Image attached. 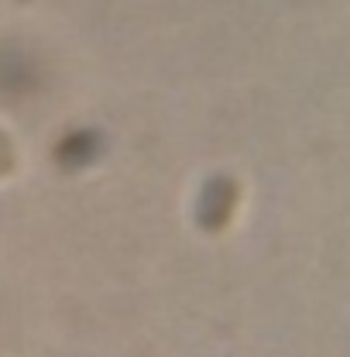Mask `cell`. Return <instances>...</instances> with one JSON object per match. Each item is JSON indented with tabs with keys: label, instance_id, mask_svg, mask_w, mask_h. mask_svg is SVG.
<instances>
[{
	"label": "cell",
	"instance_id": "1",
	"mask_svg": "<svg viewBox=\"0 0 350 357\" xmlns=\"http://www.w3.org/2000/svg\"><path fill=\"white\" fill-rule=\"evenodd\" d=\"M234 203H237V185L227 176H217L206 182L203 196H199V206H196V220L203 230H223L230 213H234Z\"/></svg>",
	"mask_w": 350,
	"mask_h": 357
},
{
	"label": "cell",
	"instance_id": "2",
	"mask_svg": "<svg viewBox=\"0 0 350 357\" xmlns=\"http://www.w3.org/2000/svg\"><path fill=\"white\" fill-rule=\"evenodd\" d=\"M10 169H14V148H10V141L0 134V176L10 172Z\"/></svg>",
	"mask_w": 350,
	"mask_h": 357
}]
</instances>
